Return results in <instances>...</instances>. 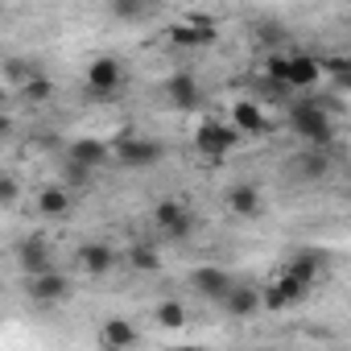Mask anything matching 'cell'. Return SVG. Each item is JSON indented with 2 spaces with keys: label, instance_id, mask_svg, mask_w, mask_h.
Here are the masks:
<instances>
[{
  "label": "cell",
  "instance_id": "obj_1",
  "mask_svg": "<svg viewBox=\"0 0 351 351\" xmlns=\"http://www.w3.org/2000/svg\"><path fill=\"white\" fill-rule=\"evenodd\" d=\"M285 124H289V132H298L306 145H314V149H335V120L314 104V95L289 104Z\"/></svg>",
  "mask_w": 351,
  "mask_h": 351
},
{
  "label": "cell",
  "instance_id": "obj_2",
  "mask_svg": "<svg viewBox=\"0 0 351 351\" xmlns=\"http://www.w3.org/2000/svg\"><path fill=\"white\" fill-rule=\"evenodd\" d=\"M236 145H240V132H236L228 120H199V124H195V149H199L207 161H223Z\"/></svg>",
  "mask_w": 351,
  "mask_h": 351
},
{
  "label": "cell",
  "instance_id": "obj_3",
  "mask_svg": "<svg viewBox=\"0 0 351 351\" xmlns=\"http://www.w3.org/2000/svg\"><path fill=\"white\" fill-rule=\"evenodd\" d=\"M124 87V62L116 54H95L87 62V95L91 99H112Z\"/></svg>",
  "mask_w": 351,
  "mask_h": 351
},
{
  "label": "cell",
  "instance_id": "obj_4",
  "mask_svg": "<svg viewBox=\"0 0 351 351\" xmlns=\"http://www.w3.org/2000/svg\"><path fill=\"white\" fill-rule=\"evenodd\" d=\"M112 157H120V165L145 169V165H157V161L165 157V145L153 141V136H132V132H124V136L112 145Z\"/></svg>",
  "mask_w": 351,
  "mask_h": 351
},
{
  "label": "cell",
  "instance_id": "obj_5",
  "mask_svg": "<svg viewBox=\"0 0 351 351\" xmlns=\"http://www.w3.org/2000/svg\"><path fill=\"white\" fill-rule=\"evenodd\" d=\"M310 293V285H302L293 273H277L269 285H261V310H273V314H281V310H289V306H298L302 298Z\"/></svg>",
  "mask_w": 351,
  "mask_h": 351
},
{
  "label": "cell",
  "instance_id": "obj_6",
  "mask_svg": "<svg viewBox=\"0 0 351 351\" xmlns=\"http://www.w3.org/2000/svg\"><path fill=\"white\" fill-rule=\"evenodd\" d=\"M322 83V66H318V54H306V50H285V87L289 91H310Z\"/></svg>",
  "mask_w": 351,
  "mask_h": 351
},
{
  "label": "cell",
  "instance_id": "obj_7",
  "mask_svg": "<svg viewBox=\"0 0 351 351\" xmlns=\"http://www.w3.org/2000/svg\"><path fill=\"white\" fill-rule=\"evenodd\" d=\"M13 261H17V269H21L25 277L46 273V269H54V244H50L46 236H25V240H17Z\"/></svg>",
  "mask_w": 351,
  "mask_h": 351
},
{
  "label": "cell",
  "instance_id": "obj_8",
  "mask_svg": "<svg viewBox=\"0 0 351 351\" xmlns=\"http://www.w3.org/2000/svg\"><path fill=\"white\" fill-rule=\"evenodd\" d=\"M25 293H29V302H38V306L66 302V298H71V277H66V273H58V269L34 273V277H25Z\"/></svg>",
  "mask_w": 351,
  "mask_h": 351
},
{
  "label": "cell",
  "instance_id": "obj_9",
  "mask_svg": "<svg viewBox=\"0 0 351 351\" xmlns=\"http://www.w3.org/2000/svg\"><path fill=\"white\" fill-rule=\"evenodd\" d=\"M232 281H236V277H232L228 269H219V265H199V269L186 273V285H191L203 302H219V298L228 293Z\"/></svg>",
  "mask_w": 351,
  "mask_h": 351
},
{
  "label": "cell",
  "instance_id": "obj_10",
  "mask_svg": "<svg viewBox=\"0 0 351 351\" xmlns=\"http://www.w3.org/2000/svg\"><path fill=\"white\" fill-rule=\"evenodd\" d=\"M228 124L240 132V136H265L273 128V120L265 116V108L256 99H236L232 112H228Z\"/></svg>",
  "mask_w": 351,
  "mask_h": 351
},
{
  "label": "cell",
  "instance_id": "obj_11",
  "mask_svg": "<svg viewBox=\"0 0 351 351\" xmlns=\"http://www.w3.org/2000/svg\"><path fill=\"white\" fill-rule=\"evenodd\" d=\"M219 306H223V314H228V318H252V314H261V285L232 281V285H228V293L219 298Z\"/></svg>",
  "mask_w": 351,
  "mask_h": 351
},
{
  "label": "cell",
  "instance_id": "obj_12",
  "mask_svg": "<svg viewBox=\"0 0 351 351\" xmlns=\"http://www.w3.org/2000/svg\"><path fill=\"white\" fill-rule=\"evenodd\" d=\"M165 99L178 112H199L203 108V87L195 75H169L165 79Z\"/></svg>",
  "mask_w": 351,
  "mask_h": 351
},
{
  "label": "cell",
  "instance_id": "obj_13",
  "mask_svg": "<svg viewBox=\"0 0 351 351\" xmlns=\"http://www.w3.org/2000/svg\"><path fill=\"white\" fill-rule=\"evenodd\" d=\"M169 46H178V50H207L219 42V29H207V25H191V21H173L165 29Z\"/></svg>",
  "mask_w": 351,
  "mask_h": 351
},
{
  "label": "cell",
  "instance_id": "obj_14",
  "mask_svg": "<svg viewBox=\"0 0 351 351\" xmlns=\"http://www.w3.org/2000/svg\"><path fill=\"white\" fill-rule=\"evenodd\" d=\"M116 261H120V248H112V244H104V240H91V244L79 248V269H83L87 277H108V273L116 269Z\"/></svg>",
  "mask_w": 351,
  "mask_h": 351
},
{
  "label": "cell",
  "instance_id": "obj_15",
  "mask_svg": "<svg viewBox=\"0 0 351 351\" xmlns=\"http://www.w3.org/2000/svg\"><path fill=\"white\" fill-rule=\"evenodd\" d=\"M228 211H232L236 219H261V211H265L261 186H256V182H236V186L228 191Z\"/></svg>",
  "mask_w": 351,
  "mask_h": 351
},
{
  "label": "cell",
  "instance_id": "obj_16",
  "mask_svg": "<svg viewBox=\"0 0 351 351\" xmlns=\"http://www.w3.org/2000/svg\"><path fill=\"white\" fill-rule=\"evenodd\" d=\"M285 273H293L302 285H318V277L326 273V252H318V248H302V252H293V256L285 261Z\"/></svg>",
  "mask_w": 351,
  "mask_h": 351
},
{
  "label": "cell",
  "instance_id": "obj_17",
  "mask_svg": "<svg viewBox=\"0 0 351 351\" xmlns=\"http://www.w3.org/2000/svg\"><path fill=\"white\" fill-rule=\"evenodd\" d=\"M66 157L79 161V165H87V169H99V165L112 157V145H104L99 136H79V141L66 145Z\"/></svg>",
  "mask_w": 351,
  "mask_h": 351
},
{
  "label": "cell",
  "instance_id": "obj_18",
  "mask_svg": "<svg viewBox=\"0 0 351 351\" xmlns=\"http://www.w3.org/2000/svg\"><path fill=\"white\" fill-rule=\"evenodd\" d=\"M71 191L62 186V182H50V186H42L38 191V215L42 219H62L66 211H71Z\"/></svg>",
  "mask_w": 351,
  "mask_h": 351
},
{
  "label": "cell",
  "instance_id": "obj_19",
  "mask_svg": "<svg viewBox=\"0 0 351 351\" xmlns=\"http://www.w3.org/2000/svg\"><path fill=\"white\" fill-rule=\"evenodd\" d=\"M141 335H136V326L128 322V318H108L104 326H99V347H108V351H120V347H132Z\"/></svg>",
  "mask_w": 351,
  "mask_h": 351
},
{
  "label": "cell",
  "instance_id": "obj_20",
  "mask_svg": "<svg viewBox=\"0 0 351 351\" xmlns=\"http://www.w3.org/2000/svg\"><path fill=\"white\" fill-rule=\"evenodd\" d=\"M186 318H191V314H186V302H178V298H165V302L153 306V322L165 326V330H182Z\"/></svg>",
  "mask_w": 351,
  "mask_h": 351
},
{
  "label": "cell",
  "instance_id": "obj_21",
  "mask_svg": "<svg viewBox=\"0 0 351 351\" xmlns=\"http://www.w3.org/2000/svg\"><path fill=\"white\" fill-rule=\"evenodd\" d=\"M17 91H21V99H25V104H50V99L58 95L54 79H46L42 71H38V75H29V79H25V83H21Z\"/></svg>",
  "mask_w": 351,
  "mask_h": 351
},
{
  "label": "cell",
  "instance_id": "obj_22",
  "mask_svg": "<svg viewBox=\"0 0 351 351\" xmlns=\"http://www.w3.org/2000/svg\"><path fill=\"white\" fill-rule=\"evenodd\" d=\"M42 66L34 62V58H25V54H13V58H5V62H0V75H5V83L9 87H21L29 75H38Z\"/></svg>",
  "mask_w": 351,
  "mask_h": 351
},
{
  "label": "cell",
  "instance_id": "obj_23",
  "mask_svg": "<svg viewBox=\"0 0 351 351\" xmlns=\"http://www.w3.org/2000/svg\"><path fill=\"white\" fill-rule=\"evenodd\" d=\"M108 5H112V17L124 25H136L153 13V0H108Z\"/></svg>",
  "mask_w": 351,
  "mask_h": 351
},
{
  "label": "cell",
  "instance_id": "obj_24",
  "mask_svg": "<svg viewBox=\"0 0 351 351\" xmlns=\"http://www.w3.org/2000/svg\"><path fill=\"white\" fill-rule=\"evenodd\" d=\"M124 261H128L136 273H157V269H161V252H157L153 244H132V248H124Z\"/></svg>",
  "mask_w": 351,
  "mask_h": 351
},
{
  "label": "cell",
  "instance_id": "obj_25",
  "mask_svg": "<svg viewBox=\"0 0 351 351\" xmlns=\"http://www.w3.org/2000/svg\"><path fill=\"white\" fill-rule=\"evenodd\" d=\"M298 169H302V178H326L330 173V149H314L310 145V153H302Z\"/></svg>",
  "mask_w": 351,
  "mask_h": 351
},
{
  "label": "cell",
  "instance_id": "obj_26",
  "mask_svg": "<svg viewBox=\"0 0 351 351\" xmlns=\"http://www.w3.org/2000/svg\"><path fill=\"white\" fill-rule=\"evenodd\" d=\"M182 211H186V207H182L178 199H161V203H153V215H149V219H153V228H161V232H165L173 219L182 215Z\"/></svg>",
  "mask_w": 351,
  "mask_h": 351
},
{
  "label": "cell",
  "instance_id": "obj_27",
  "mask_svg": "<svg viewBox=\"0 0 351 351\" xmlns=\"http://www.w3.org/2000/svg\"><path fill=\"white\" fill-rule=\"evenodd\" d=\"M21 203V182L13 173H0V207H17Z\"/></svg>",
  "mask_w": 351,
  "mask_h": 351
},
{
  "label": "cell",
  "instance_id": "obj_28",
  "mask_svg": "<svg viewBox=\"0 0 351 351\" xmlns=\"http://www.w3.org/2000/svg\"><path fill=\"white\" fill-rule=\"evenodd\" d=\"M195 223H199V219H195L191 211H182L178 219H173V223L165 228V236H169V240H182V236H191V232H195Z\"/></svg>",
  "mask_w": 351,
  "mask_h": 351
},
{
  "label": "cell",
  "instance_id": "obj_29",
  "mask_svg": "<svg viewBox=\"0 0 351 351\" xmlns=\"http://www.w3.org/2000/svg\"><path fill=\"white\" fill-rule=\"evenodd\" d=\"M66 182H75V186H91V169L66 157Z\"/></svg>",
  "mask_w": 351,
  "mask_h": 351
},
{
  "label": "cell",
  "instance_id": "obj_30",
  "mask_svg": "<svg viewBox=\"0 0 351 351\" xmlns=\"http://www.w3.org/2000/svg\"><path fill=\"white\" fill-rule=\"evenodd\" d=\"M256 34H261V42H269V46H273V50H277V46H281V42H285V29H281V25H269V21H265V25H261V29H256Z\"/></svg>",
  "mask_w": 351,
  "mask_h": 351
},
{
  "label": "cell",
  "instance_id": "obj_31",
  "mask_svg": "<svg viewBox=\"0 0 351 351\" xmlns=\"http://www.w3.org/2000/svg\"><path fill=\"white\" fill-rule=\"evenodd\" d=\"M182 21H191V25H207V29H219V21H215L211 13H186Z\"/></svg>",
  "mask_w": 351,
  "mask_h": 351
},
{
  "label": "cell",
  "instance_id": "obj_32",
  "mask_svg": "<svg viewBox=\"0 0 351 351\" xmlns=\"http://www.w3.org/2000/svg\"><path fill=\"white\" fill-rule=\"evenodd\" d=\"M13 132V116L9 112H0V136H9Z\"/></svg>",
  "mask_w": 351,
  "mask_h": 351
},
{
  "label": "cell",
  "instance_id": "obj_33",
  "mask_svg": "<svg viewBox=\"0 0 351 351\" xmlns=\"http://www.w3.org/2000/svg\"><path fill=\"white\" fill-rule=\"evenodd\" d=\"M83 5H108V0H83Z\"/></svg>",
  "mask_w": 351,
  "mask_h": 351
},
{
  "label": "cell",
  "instance_id": "obj_34",
  "mask_svg": "<svg viewBox=\"0 0 351 351\" xmlns=\"http://www.w3.org/2000/svg\"><path fill=\"white\" fill-rule=\"evenodd\" d=\"M0 17H5V0H0Z\"/></svg>",
  "mask_w": 351,
  "mask_h": 351
}]
</instances>
